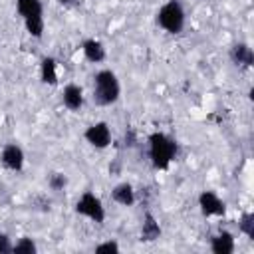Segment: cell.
Wrapping results in <instances>:
<instances>
[{"label": "cell", "mask_w": 254, "mask_h": 254, "mask_svg": "<svg viewBox=\"0 0 254 254\" xmlns=\"http://www.w3.org/2000/svg\"><path fill=\"white\" fill-rule=\"evenodd\" d=\"M147 151H149L151 165L157 171H167L171 167V163L175 161L179 147L171 135H167L163 131H153L147 137Z\"/></svg>", "instance_id": "obj_1"}, {"label": "cell", "mask_w": 254, "mask_h": 254, "mask_svg": "<svg viewBox=\"0 0 254 254\" xmlns=\"http://www.w3.org/2000/svg\"><path fill=\"white\" fill-rule=\"evenodd\" d=\"M230 60H232V64H236V65L248 69V67H252V64H254V52H252V48H250L248 44L238 42V44H234V46L230 48Z\"/></svg>", "instance_id": "obj_11"}, {"label": "cell", "mask_w": 254, "mask_h": 254, "mask_svg": "<svg viewBox=\"0 0 254 254\" xmlns=\"http://www.w3.org/2000/svg\"><path fill=\"white\" fill-rule=\"evenodd\" d=\"M0 163L8 169V171H14V173H20L24 169V163H26V155L22 151L20 145L16 143H6L0 151Z\"/></svg>", "instance_id": "obj_8"}, {"label": "cell", "mask_w": 254, "mask_h": 254, "mask_svg": "<svg viewBox=\"0 0 254 254\" xmlns=\"http://www.w3.org/2000/svg\"><path fill=\"white\" fill-rule=\"evenodd\" d=\"M121 95V83L111 69H99L93 75V101L101 107L113 105Z\"/></svg>", "instance_id": "obj_2"}, {"label": "cell", "mask_w": 254, "mask_h": 254, "mask_svg": "<svg viewBox=\"0 0 254 254\" xmlns=\"http://www.w3.org/2000/svg\"><path fill=\"white\" fill-rule=\"evenodd\" d=\"M40 79L46 85H58V60L44 56L40 62Z\"/></svg>", "instance_id": "obj_13"}, {"label": "cell", "mask_w": 254, "mask_h": 254, "mask_svg": "<svg viewBox=\"0 0 254 254\" xmlns=\"http://www.w3.org/2000/svg\"><path fill=\"white\" fill-rule=\"evenodd\" d=\"M238 230H240L246 238L254 240V212H244V214L240 216V220H238Z\"/></svg>", "instance_id": "obj_17"}, {"label": "cell", "mask_w": 254, "mask_h": 254, "mask_svg": "<svg viewBox=\"0 0 254 254\" xmlns=\"http://www.w3.org/2000/svg\"><path fill=\"white\" fill-rule=\"evenodd\" d=\"M95 252L97 254H111V252H119V244L115 240H105L101 244L95 246Z\"/></svg>", "instance_id": "obj_19"}, {"label": "cell", "mask_w": 254, "mask_h": 254, "mask_svg": "<svg viewBox=\"0 0 254 254\" xmlns=\"http://www.w3.org/2000/svg\"><path fill=\"white\" fill-rule=\"evenodd\" d=\"M36 252H38V246H36L34 238L22 236L12 244V252L10 254H36Z\"/></svg>", "instance_id": "obj_16"}, {"label": "cell", "mask_w": 254, "mask_h": 254, "mask_svg": "<svg viewBox=\"0 0 254 254\" xmlns=\"http://www.w3.org/2000/svg\"><path fill=\"white\" fill-rule=\"evenodd\" d=\"M65 185H67V177H65L64 173H52L50 179H48V187H50L52 190H56V192L64 190Z\"/></svg>", "instance_id": "obj_18"}, {"label": "cell", "mask_w": 254, "mask_h": 254, "mask_svg": "<svg viewBox=\"0 0 254 254\" xmlns=\"http://www.w3.org/2000/svg\"><path fill=\"white\" fill-rule=\"evenodd\" d=\"M83 139L95 149H107L111 145V129L105 121H95L85 127Z\"/></svg>", "instance_id": "obj_6"}, {"label": "cell", "mask_w": 254, "mask_h": 254, "mask_svg": "<svg viewBox=\"0 0 254 254\" xmlns=\"http://www.w3.org/2000/svg\"><path fill=\"white\" fill-rule=\"evenodd\" d=\"M185 22H187V14L181 0H167L157 12V24L167 34H181Z\"/></svg>", "instance_id": "obj_4"}, {"label": "cell", "mask_w": 254, "mask_h": 254, "mask_svg": "<svg viewBox=\"0 0 254 254\" xmlns=\"http://www.w3.org/2000/svg\"><path fill=\"white\" fill-rule=\"evenodd\" d=\"M62 6H71V4H75V0H58Z\"/></svg>", "instance_id": "obj_21"}, {"label": "cell", "mask_w": 254, "mask_h": 254, "mask_svg": "<svg viewBox=\"0 0 254 254\" xmlns=\"http://www.w3.org/2000/svg\"><path fill=\"white\" fill-rule=\"evenodd\" d=\"M159 238H161V224H159V220L151 212H145L143 224H141V240L143 242H155Z\"/></svg>", "instance_id": "obj_14"}, {"label": "cell", "mask_w": 254, "mask_h": 254, "mask_svg": "<svg viewBox=\"0 0 254 254\" xmlns=\"http://www.w3.org/2000/svg\"><path fill=\"white\" fill-rule=\"evenodd\" d=\"M81 52H83V58H85L87 62H91V64H101V62H105V58H107L105 46H103L99 40H95V38L83 40Z\"/></svg>", "instance_id": "obj_10"}, {"label": "cell", "mask_w": 254, "mask_h": 254, "mask_svg": "<svg viewBox=\"0 0 254 254\" xmlns=\"http://www.w3.org/2000/svg\"><path fill=\"white\" fill-rule=\"evenodd\" d=\"M75 214L95 222V224H103L105 222V206L101 202V198L93 192V190H85L77 202H75Z\"/></svg>", "instance_id": "obj_5"}, {"label": "cell", "mask_w": 254, "mask_h": 254, "mask_svg": "<svg viewBox=\"0 0 254 254\" xmlns=\"http://www.w3.org/2000/svg\"><path fill=\"white\" fill-rule=\"evenodd\" d=\"M12 252V242L8 238V234L0 232V254H10Z\"/></svg>", "instance_id": "obj_20"}, {"label": "cell", "mask_w": 254, "mask_h": 254, "mask_svg": "<svg viewBox=\"0 0 254 254\" xmlns=\"http://www.w3.org/2000/svg\"><path fill=\"white\" fill-rule=\"evenodd\" d=\"M196 200H198V208L202 216H224L226 214V202L214 190H202Z\"/></svg>", "instance_id": "obj_7"}, {"label": "cell", "mask_w": 254, "mask_h": 254, "mask_svg": "<svg viewBox=\"0 0 254 254\" xmlns=\"http://www.w3.org/2000/svg\"><path fill=\"white\" fill-rule=\"evenodd\" d=\"M111 198L121 206H133L135 204V189L129 183H119L111 190Z\"/></svg>", "instance_id": "obj_15"}, {"label": "cell", "mask_w": 254, "mask_h": 254, "mask_svg": "<svg viewBox=\"0 0 254 254\" xmlns=\"http://www.w3.org/2000/svg\"><path fill=\"white\" fill-rule=\"evenodd\" d=\"M234 248H236L234 234L228 232V230H220L218 234H214L210 238V250L214 254H232Z\"/></svg>", "instance_id": "obj_12"}, {"label": "cell", "mask_w": 254, "mask_h": 254, "mask_svg": "<svg viewBox=\"0 0 254 254\" xmlns=\"http://www.w3.org/2000/svg\"><path fill=\"white\" fill-rule=\"evenodd\" d=\"M16 12L32 38L44 36V6L42 0H16Z\"/></svg>", "instance_id": "obj_3"}, {"label": "cell", "mask_w": 254, "mask_h": 254, "mask_svg": "<svg viewBox=\"0 0 254 254\" xmlns=\"http://www.w3.org/2000/svg\"><path fill=\"white\" fill-rule=\"evenodd\" d=\"M62 103L69 111H79L83 107V89L77 83H67L62 91Z\"/></svg>", "instance_id": "obj_9"}]
</instances>
